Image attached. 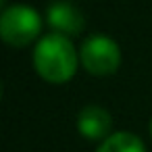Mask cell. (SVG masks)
Segmentation results:
<instances>
[{"instance_id": "obj_3", "label": "cell", "mask_w": 152, "mask_h": 152, "mask_svg": "<svg viewBox=\"0 0 152 152\" xmlns=\"http://www.w3.org/2000/svg\"><path fill=\"white\" fill-rule=\"evenodd\" d=\"M79 61L90 75L106 77L117 73V69L121 67V48L113 38L94 34L83 40L79 48Z\"/></svg>"}, {"instance_id": "obj_1", "label": "cell", "mask_w": 152, "mask_h": 152, "mask_svg": "<svg viewBox=\"0 0 152 152\" xmlns=\"http://www.w3.org/2000/svg\"><path fill=\"white\" fill-rule=\"evenodd\" d=\"M79 52L63 34H48L38 40L34 48V67L48 83H65L77 73Z\"/></svg>"}, {"instance_id": "obj_2", "label": "cell", "mask_w": 152, "mask_h": 152, "mask_svg": "<svg viewBox=\"0 0 152 152\" xmlns=\"http://www.w3.org/2000/svg\"><path fill=\"white\" fill-rule=\"evenodd\" d=\"M42 31V17L27 4H11L4 7L0 15V36L2 42L13 48L29 46L38 40Z\"/></svg>"}, {"instance_id": "obj_5", "label": "cell", "mask_w": 152, "mask_h": 152, "mask_svg": "<svg viewBox=\"0 0 152 152\" xmlns=\"http://www.w3.org/2000/svg\"><path fill=\"white\" fill-rule=\"evenodd\" d=\"M113 117L110 113L100 104H88L77 115V131L92 142H102L110 135Z\"/></svg>"}, {"instance_id": "obj_4", "label": "cell", "mask_w": 152, "mask_h": 152, "mask_svg": "<svg viewBox=\"0 0 152 152\" xmlns=\"http://www.w3.org/2000/svg\"><path fill=\"white\" fill-rule=\"evenodd\" d=\"M46 21L56 34H63L67 38L79 36L83 29V15L73 2L67 0H56L46 9Z\"/></svg>"}, {"instance_id": "obj_7", "label": "cell", "mask_w": 152, "mask_h": 152, "mask_svg": "<svg viewBox=\"0 0 152 152\" xmlns=\"http://www.w3.org/2000/svg\"><path fill=\"white\" fill-rule=\"evenodd\" d=\"M148 129H150V137H152V119H150V125H148Z\"/></svg>"}, {"instance_id": "obj_8", "label": "cell", "mask_w": 152, "mask_h": 152, "mask_svg": "<svg viewBox=\"0 0 152 152\" xmlns=\"http://www.w3.org/2000/svg\"><path fill=\"white\" fill-rule=\"evenodd\" d=\"M2 2H4V0H2Z\"/></svg>"}, {"instance_id": "obj_6", "label": "cell", "mask_w": 152, "mask_h": 152, "mask_svg": "<svg viewBox=\"0 0 152 152\" xmlns=\"http://www.w3.org/2000/svg\"><path fill=\"white\" fill-rule=\"evenodd\" d=\"M96 152H146L144 142L131 131H117L110 133L100 142Z\"/></svg>"}]
</instances>
